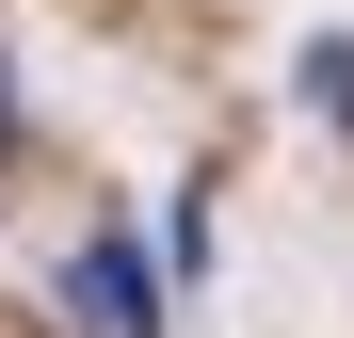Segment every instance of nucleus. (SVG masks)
Returning a JSON list of instances; mask_svg holds the SVG:
<instances>
[{"instance_id":"f257e3e1","label":"nucleus","mask_w":354,"mask_h":338,"mask_svg":"<svg viewBox=\"0 0 354 338\" xmlns=\"http://www.w3.org/2000/svg\"><path fill=\"white\" fill-rule=\"evenodd\" d=\"M81 290H97V322H113V338H145V258H97Z\"/></svg>"}]
</instances>
